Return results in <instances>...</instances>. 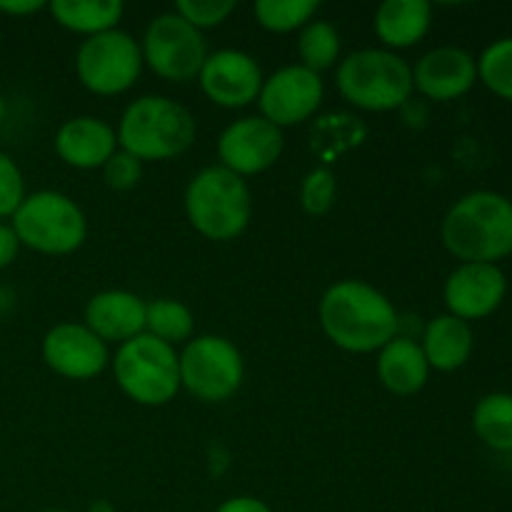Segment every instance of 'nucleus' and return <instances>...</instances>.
<instances>
[{
    "instance_id": "obj_30",
    "label": "nucleus",
    "mask_w": 512,
    "mask_h": 512,
    "mask_svg": "<svg viewBox=\"0 0 512 512\" xmlns=\"http://www.w3.org/2000/svg\"><path fill=\"white\" fill-rule=\"evenodd\" d=\"M25 200V180L15 160L0 150V218H13Z\"/></svg>"
},
{
    "instance_id": "obj_31",
    "label": "nucleus",
    "mask_w": 512,
    "mask_h": 512,
    "mask_svg": "<svg viewBox=\"0 0 512 512\" xmlns=\"http://www.w3.org/2000/svg\"><path fill=\"white\" fill-rule=\"evenodd\" d=\"M103 178L108 188L130 190L143 178V163L125 150H115L108 163L103 165Z\"/></svg>"
},
{
    "instance_id": "obj_16",
    "label": "nucleus",
    "mask_w": 512,
    "mask_h": 512,
    "mask_svg": "<svg viewBox=\"0 0 512 512\" xmlns=\"http://www.w3.org/2000/svg\"><path fill=\"white\" fill-rule=\"evenodd\" d=\"M475 80H478V60L468 50L455 45L430 50L413 68V88L438 103L465 95Z\"/></svg>"
},
{
    "instance_id": "obj_26",
    "label": "nucleus",
    "mask_w": 512,
    "mask_h": 512,
    "mask_svg": "<svg viewBox=\"0 0 512 512\" xmlns=\"http://www.w3.org/2000/svg\"><path fill=\"white\" fill-rule=\"evenodd\" d=\"M318 8V0H258L255 18L270 33H290L295 28H305Z\"/></svg>"
},
{
    "instance_id": "obj_23",
    "label": "nucleus",
    "mask_w": 512,
    "mask_h": 512,
    "mask_svg": "<svg viewBox=\"0 0 512 512\" xmlns=\"http://www.w3.org/2000/svg\"><path fill=\"white\" fill-rule=\"evenodd\" d=\"M475 435L498 453H512V393H490L473 410Z\"/></svg>"
},
{
    "instance_id": "obj_19",
    "label": "nucleus",
    "mask_w": 512,
    "mask_h": 512,
    "mask_svg": "<svg viewBox=\"0 0 512 512\" xmlns=\"http://www.w3.org/2000/svg\"><path fill=\"white\" fill-rule=\"evenodd\" d=\"M430 375V365L425 360L423 348L413 338L395 335L378 355V378L390 393L415 395L425 388Z\"/></svg>"
},
{
    "instance_id": "obj_27",
    "label": "nucleus",
    "mask_w": 512,
    "mask_h": 512,
    "mask_svg": "<svg viewBox=\"0 0 512 512\" xmlns=\"http://www.w3.org/2000/svg\"><path fill=\"white\" fill-rule=\"evenodd\" d=\"M478 78L498 98L512 100V38L490 43L478 58Z\"/></svg>"
},
{
    "instance_id": "obj_5",
    "label": "nucleus",
    "mask_w": 512,
    "mask_h": 512,
    "mask_svg": "<svg viewBox=\"0 0 512 512\" xmlns=\"http://www.w3.org/2000/svg\"><path fill=\"white\" fill-rule=\"evenodd\" d=\"M338 88L355 108L395 110L413 95V68L393 50L365 48L338 65Z\"/></svg>"
},
{
    "instance_id": "obj_1",
    "label": "nucleus",
    "mask_w": 512,
    "mask_h": 512,
    "mask_svg": "<svg viewBox=\"0 0 512 512\" xmlns=\"http://www.w3.org/2000/svg\"><path fill=\"white\" fill-rule=\"evenodd\" d=\"M320 325L338 348L348 353H375L398 335V313L380 290L363 280H343L325 290Z\"/></svg>"
},
{
    "instance_id": "obj_18",
    "label": "nucleus",
    "mask_w": 512,
    "mask_h": 512,
    "mask_svg": "<svg viewBox=\"0 0 512 512\" xmlns=\"http://www.w3.org/2000/svg\"><path fill=\"white\" fill-rule=\"evenodd\" d=\"M145 308L148 303L128 290H105L90 298L85 305V325L103 343H128L145 330Z\"/></svg>"
},
{
    "instance_id": "obj_12",
    "label": "nucleus",
    "mask_w": 512,
    "mask_h": 512,
    "mask_svg": "<svg viewBox=\"0 0 512 512\" xmlns=\"http://www.w3.org/2000/svg\"><path fill=\"white\" fill-rule=\"evenodd\" d=\"M280 153H283V130L265 120L263 115L235 120L218 140L223 168L240 178L268 170L280 158Z\"/></svg>"
},
{
    "instance_id": "obj_33",
    "label": "nucleus",
    "mask_w": 512,
    "mask_h": 512,
    "mask_svg": "<svg viewBox=\"0 0 512 512\" xmlns=\"http://www.w3.org/2000/svg\"><path fill=\"white\" fill-rule=\"evenodd\" d=\"M215 512H273L270 505H265L263 500L250 498V495H238V498L225 500Z\"/></svg>"
},
{
    "instance_id": "obj_14",
    "label": "nucleus",
    "mask_w": 512,
    "mask_h": 512,
    "mask_svg": "<svg viewBox=\"0 0 512 512\" xmlns=\"http://www.w3.org/2000/svg\"><path fill=\"white\" fill-rule=\"evenodd\" d=\"M43 360L53 373L68 380H90L108 365V345L80 323H60L43 338Z\"/></svg>"
},
{
    "instance_id": "obj_32",
    "label": "nucleus",
    "mask_w": 512,
    "mask_h": 512,
    "mask_svg": "<svg viewBox=\"0 0 512 512\" xmlns=\"http://www.w3.org/2000/svg\"><path fill=\"white\" fill-rule=\"evenodd\" d=\"M18 250H20V240L18 235H15L13 225L0 223V270L13 265V260L18 258Z\"/></svg>"
},
{
    "instance_id": "obj_22",
    "label": "nucleus",
    "mask_w": 512,
    "mask_h": 512,
    "mask_svg": "<svg viewBox=\"0 0 512 512\" xmlns=\"http://www.w3.org/2000/svg\"><path fill=\"white\" fill-rule=\"evenodd\" d=\"M48 8L55 23L88 38L115 30L125 10L120 0H53Z\"/></svg>"
},
{
    "instance_id": "obj_37",
    "label": "nucleus",
    "mask_w": 512,
    "mask_h": 512,
    "mask_svg": "<svg viewBox=\"0 0 512 512\" xmlns=\"http://www.w3.org/2000/svg\"><path fill=\"white\" fill-rule=\"evenodd\" d=\"M43 512H70V510H60V508H50V510H43Z\"/></svg>"
},
{
    "instance_id": "obj_6",
    "label": "nucleus",
    "mask_w": 512,
    "mask_h": 512,
    "mask_svg": "<svg viewBox=\"0 0 512 512\" xmlns=\"http://www.w3.org/2000/svg\"><path fill=\"white\" fill-rule=\"evenodd\" d=\"M20 245L43 255H68L85 243L88 223L83 210L58 190L25 195L13 215Z\"/></svg>"
},
{
    "instance_id": "obj_9",
    "label": "nucleus",
    "mask_w": 512,
    "mask_h": 512,
    "mask_svg": "<svg viewBox=\"0 0 512 512\" xmlns=\"http://www.w3.org/2000/svg\"><path fill=\"white\" fill-rule=\"evenodd\" d=\"M143 70V50L133 35L123 30H105L83 40L75 55V73L80 83L95 95H118L133 88Z\"/></svg>"
},
{
    "instance_id": "obj_34",
    "label": "nucleus",
    "mask_w": 512,
    "mask_h": 512,
    "mask_svg": "<svg viewBox=\"0 0 512 512\" xmlns=\"http://www.w3.org/2000/svg\"><path fill=\"white\" fill-rule=\"evenodd\" d=\"M40 8H45L43 0H0V13L5 15H30L38 13Z\"/></svg>"
},
{
    "instance_id": "obj_24",
    "label": "nucleus",
    "mask_w": 512,
    "mask_h": 512,
    "mask_svg": "<svg viewBox=\"0 0 512 512\" xmlns=\"http://www.w3.org/2000/svg\"><path fill=\"white\" fill-rule=\"evenodd\" d=\"M145 328L150 330V335L163 343L175 345V343H183L193 335L195 328V320L193 313L185 308L183 303L178 300H170V298H160L148 303L145 308Z\"/></svg>"
},
{
    "instance_id": "obj_4",
    "label": "nucleus",
    "mask_w": 512,
    "mask_h": 512,
    "mask_svg": "<svg viewBox=\"0 0 512 512\" xmlns=\"http://www.w3.org/2000/svg\"><path fill=\"white\" fill-rule=\"evenodd\" d=\"M185 213L203 238L235 240L248 228L253 215L248 183L223 165H210L190 180Z\"/></svg>"
},
{
    "instance_id": "obj_21",
    "label": "nucleus",
    "mask_w": 512,
    "mask_h": 512,
    "mask_svg": "<svg viewBox=\"0 0 512 512\" xmlns=\"http://www.w3.org/2000/svg\"><path fill=\"white\" fill-rule=\"evenodd\" d=\"M433 8L425 0H385L375 13V33L388 48H410L428 35Z\"/></svg>"
},
{
    "instance_id": "obj_17",
    "label": "nucleus",
    "mask_w": 512,
    "mask_h": 512,
    "mask_svg": "<svg viewBox=\"0 0 512 512\" xmlns=\"http://www.w3.org/2000/svg\"><path fill=\"white\" fill-rule=\"evenodd\" d=\"M118 135L105 120L78 115L60 125L55 133V153L65 165L78 170L103 168L115 153Z\"/></svg>"
},
{
    "instance_id": "obj_7",
    "label": "nucleus",
    "mask_w": 512,
    "mask_h": 512,
    "mask_svg": "<svg viewBox=\"0 0 512 512\" xmlns=\"http://www.w3.org/2000/svg\"><path fill=\"white\" fill-rule=\"evenodd\" d=\"M113 370L120 390L140 405H165L180 390L175 348L153 338L150 333L120 345L113 360Z\"/></svg>"
},
{
    "instance_id": "obj_28",
    "label": "nucleus",
    "mask_w": 512,
    "mask_h": 512,
    "mask_svg": "<svg viewBox=\"0 0 512 512\" xmlns=\"http://www.w3.org/2000/svg\"><path fill=\"white\" fill-rule=\"evenodd\" d=\"M335 190V175L328 168H315L305 175L303 188H300V203H303L305 213L310 215H325L333 208Z\"/></svg>"
},
{
    "instance_id": "obj_25",
    "label": "nucleus",
    "mask_w": 512,
    "mask_h": 512,
    "mask_svg": "<svg viewBox=\"0 0 512 512\" xmlns=\"http://www.w3.org/2000/svg\"><path fill=\"white\" fill-rule=\"evenodd\" d=\"M298 53L303 68L313 70V73L333 68L340 55L338 30L325 20H310L298 38Z\"/></svg>"
},
{
    "instance_id": "obj_2",
    "label": "nucleus",
    "mask_w": 512,
    "mask_h": 512,
    "mask_svg": "<svg viewBox=\"0 0 512 512\" xmlns=\"http://www.w3.org/2000/svg\"><path fill=\"white\" fill-rule=\"evenodd\" d=\"M443 243L463 263L498 265L512 255V200L493 190L463 195L445 215Z\"/></svg>"
},
{
    "instance_id": "obj_11",
    "label": "nucleus",
    "mask_w": 512,
    "mask_h": 512,
    "mask_svg": "<svg viewBox=\"0 0 512 512\" xmlns=\"http://www.w3.org/2000/svg\"><path fill=\"white\" fill-rule=\"evenodd\" d=\"M323 95L325 88L318 73L303 65H288L263 80L258 103L263 118L283 130L285 125H298L315 115L323 103Z\"/></svg>"
},
{
    "instance_id": "obj_15",
    "label": "nucleus",
    "mask_w": 512,
    "mask_h": 512,
    "mask_svg": "<svg viewBox=\"0 0 512 512\" xmlns=\"http://www.w3.org/2000/svg\"><path fill=\"white\" fill-rule=\"evenodd\" d=\"M198 78L203 93L223 108H245L258 100L263 88V73L253 55L233 48L210 53Z\"/></svg>"
},
{
    "instance_id": "obj_10",
    "label": "nucleus",
    "mask_w": 512,
    "mask_h": 512,
    "mask_svg": "<svg viewBox=\"0 0 512 512\" xmlns=\"http://www.w3.org/2000/svg\"><path fill=\"white\" fill-rule=\"evenodd\" d=\"M143 63L158 78L173 83H188L203 70L208 48L198 28L180 18L178 13H163L148 25L143 38Z\"/></svg>"
},
{
    "instance_id": "obj_13",
    "label": "nucleus",
    "mask_w": 512,
    "mask_h": 512,
    "mask_svg": "<svg viewBox=\"0 0 512 512\" xmlns=\"http://www.w3.org/2000/svg\"><path fill=\"white\" fill-rule=\"evenodd\" d=\"M445 305L450 315L465 320H483L503 305L508 278L500 265L463 263L445 280Z\"/></svg>"
},
{
    "instance_id": "obj_8",
    "label": "nucleus",
    "mask_w": 512,
    "mask_h": 512,
    "mask_svg": "<svg viewBox=\"0 0 512 512\" xmlns=\"http://www.w3.org/2000/svg\"><path fill=\"white\" fill-rule=\"evenodd\" d=\"M180 385L203 403H223L243 383V355L220 335H200L178 355Z\"/></svg>"
},
{
    "instance_id": "obj_3",
    "label": "nucleus",
    "mask_w": 512,
    "mask_h": 512,
    "mask_svg": "<svg viewBox=\"0 0 512 512\" xmlns=\"http://www.w3.org/2000/svg\"><path fill=\"white\" fill-rule=\"evenodd\" d=\"M118 143L125 153L143 160H170L183 155L195 140V120L175 100L143 95L128 105L118 125Z\"/></svg>"
},
{
    "instance_id": "obj_29",
    "label": "nucleus",
    "mask_w": 512,
    "mask_h": 512,
    "mask_svg": "<svg viewBox=\"0 0 512 512\" xmlns=\"http://www.w3.org/2000/svg\"><path fill=\"white\" fill-rule=\"evenodd\" d=\"M235 10V0H178L175 13L193 28H215Z\"/></svg>"
},
{
    "instance_id": "obj_20",
    "label": "nucleus",
    "mask_w": 512,
    "mask_h": 512,
    "mask_svg": "<svg viewBox=\"0 0 512 512\" xmlns=\"http://www.w3.org/2000/svg\"><path fill=\"white\" fill-rule=\"evenodd\" d=\"M473 328L465 320L455 318V315H438L425 325L423 333V353L430 368L443 370V373H453V370L463 368L473 353Z\"/></svg>"
},
{
    "instance_id": "obj_36",
    "label": "nucleus",
    "mask_w": 512,
    "mask_h": 512,
    "mask_svg": "<svg viewBox=\"0 0 512 512\" xmlns=\"http://www.w3.org/2000/svg\"><path fill=\"white\" fill-rule=\"evenodd\" d=\"M5 118V100H3V95H0V120Z\"/></svg>"
},
{
    "instance_id": "obj_35",
    "label": "nucleus",
    "mask_w": 512,
    "mask_h": 512,
    "mask_svg": "<svg viewBox=\"0 0 512 512\" xmlns=\"http://www.w3.org/2000/svg\"><path fill=\"white\" fill-rule=\"evenodd\" d=\"M88 512H115V508L108 503V500H98V503L90 505Z\"/></svg>"
}]
</instances>
